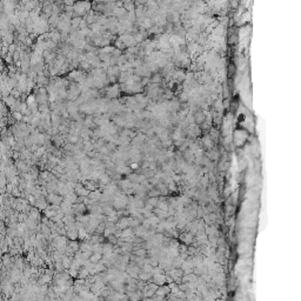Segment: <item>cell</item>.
I'll list each match as a JSON object with an SVG mask.
<instances>
[{
  "label": "cell",
  "instance_id": "277c9868",
  "mask_svg": "<svg viewBox=\"0 0 301 301\" xmlns=\"http://www.w3.org/2000/svg\"><path fill=\"white\" fill-rule=\"evenodd\" d=\"M13 116H14V119H15V120H20V119H21V114H20V112H13Z\"/></svg>",
  "mask_w": 301,
  "mask_h": 301
},
{
  "label": "cell",
  "instance_id": "3957f363",
  "mask_svg": "<svg viewBox=\"0 0 301 301\" xmlns=\"http://www.w3.org/2000/svg\"><path fill=\"white\" fill-rule=\"evenodd\" d=\"M154 281H155V284H157V285L162 286V285H164V282H165V278H164V275L155 274V275H154Z\"/></svg>",
  "mask_w": 301,
  "mask_h": 301
},
{
  "label": "cell",
  "instance_id": "7a4b0ae2",
  "mask_svg": "<svg viewBox=\"0 0 301 301\" xmlns=\"http://www.w3.org/2000/svg\"><path fill=\"white\" fill-rule=\"evenodd\" d=\"M168 291H170V288H168V287H164V286H161V287H159V288H158V291L155 292V295H158V297H164V295H166V294L168 293Z\"/></svg>",
  "mask_w": 301,
  "mask_h": 301
},
{
  "label": "cell",
  "instance_id": "5b68a950",
  "mask_svg": "<svg viewBox=\"0 0 301 301\" xmlns=\"http://www.w3.org/2000/svg\"><path fill=\"white\" fill-rule=\"evenodd\" d=\"M142 301H155L154 299H152V298H145Z\"/></svg>",
  "mask_w": 301,
  "mask_h": 301
},
{
  "label": "cell",
  "instance_id": "6da1fadb",
  "mask_svg": "<svg viewBox=\"0 0 301 301\" xmlns=\"http://www.w3.org/2000/svg\"><path fill=\"white\" fill-rule=\"evenodd\" d=\"M90 275H91V274H90V271H88L86 267H83V268L79 269V275H78L79 279H86V278H88Z\"/></svg>",
  "mask_w": 301,
  "mask_h": 301
}]
</instances>
